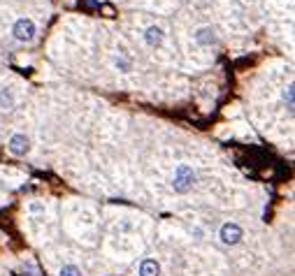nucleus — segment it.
<instances>
[{
  "mask_svg": "<svg viewBox=\"0 0 295 276\" xmlns=\"http://www.w3.org/2000/svg\"><path fill=\"white\" fill-rule=\"evenodd\" d=\"M193 184H196V172L188 167V165H179L177 169H174V190L177 193H188L191 188H193Z\"/></svg>",
  "mask_w": 295,
  "mask_h": 276,
  "instance_id": "f257e3e1",
  "label": "nucleus"
},
{
  "mask_svg": "<svg viewBox=\"0 0 295 276\" xmlns=\"http://www.w3.org/2000/svg\"><path fill=\"white\" fill-rule=\"evenodd\" d=\"M12 35L17 37L19 42H30L35 37V23L30 19H19L12 28Z\"/></svg>",
  "mask_w": 295,
  "mask_h": 276,
  "instance_id": "f03ea898",
  "label": "nucleus"
},
{
  "mask_svg": "<svg viewBox=\"0 0 295 276\" xmlns=\"http://www.w3.org/2000/svg\"><path fill=\"white\" fill-rule=\"evenodd\" d=\"M242 228L237 225V223H225L223 228H221V232H219V237H221V241H223L225 246H235L237 241L242 239Z\"/></svg>",
  "mask_w": 295,
  "mask_h": 276,
  "instance_id": "7ed1b4c3",
  "label": "nucleus"
},
{
  "mask_svg": "<svg viewBox=\"0 0 295 276\" xmlns=\"http://www.w3.org/2000/svg\"><path fill=\"white\" fill-rule=\"evenodd\" d=\"M28 149H30V142H28L26 135H12L9 139V151L14 156H26Z\"/></svg>",
  "mask_w": 295,
  "mask_h": 276,
  "instance_id": "20e7f679",
  "label": "nucleus"
},
{
  "mask_svg": "<svg viewBox=\"0 0 295 276\" xmlns=\"http://www.w3.org/2000/svg\"><path fill=\"white\" fill-rule=\"evenodd\" d=\"M140 276H161V265L151 258L142 260L140 262Z\"/></svg>",
  "mask_w": 295,
  "mask_h": 276,
  "instance_id": "39448f33",
  "label": "nucleus"
},
{
  "mask_svg": "<svg viewBox=\"0 0 295 276\" xmlns=\"http://www.w3.org/2000/svg\"><path fill=\"white\" fill-rule=\"evenodd\" d=\"M144 40H147V45H161L163 42V30L158 26H151V28H147V35H144Z\"/></svg>",
  "mask_w": 295,
  "mask_h": 276,
  "instance_id": "423d86ee",
  "label": "nucleus"
},
{
  "mask_svg": "<svg viewBox=\"0 0 295 276\" xmlns=\"http://www.w3.org/2000/svg\"><path fill=\"white\" fill-rule=\"evenodd\" d=\"M197 42H200V45H209V42H214V33H212V28H200V30H197Z\"/></svg>",
  "mask_w": 295,
  "mask_h": 276,
  "instance_id": "0eeeda50",
  "label": "nucleus"
},
{
  "mask_svg": "<svg viewBox=\"0 0 295 276\" xmlns=\"http://www.w3.org/2000/svg\"><path fill=\"white\" fill-rule=\"evenodd\" d=\"M293 84L288 86L286 91H284V102H286V107H288V112H293L295 109V93H293Z\"/></svg>",
  "mask_w": 295,
  "mask_h": 276,
  "instance_id": "6e6552de",
  "label": "nucleus"
},
{
  "mask_svg": "<svg viewBox=\"0 0 295 276\" xmlns=\"http://www.w3.org/2000/svg\"><path fill=\"white\" fill-rule=\"evenodd\" d=\"M61 276H81V272L74 265H65V267L61 269Z\"/></svg>",
  "mask_w": 295,
  "mask_h": 276,
  "instance_id": "1a4fd4ad",
  "label": "nucleus"
},
{
  "mask_svg": "<svg viewBox=\"0 0 295 276\" xmlns=\"http://www.w3.org/2000/svg\"><path fill=\"white\" fill-rule=\"evenodd\" d=\"M117 65L121 68V70H128V63H125V61H117Z\"/></svg>",
  "mask_w": 295,
  "mask_h": 276,
  "instance_id": "9d476101",
  "label": "nucleus"
}]
</instances>
